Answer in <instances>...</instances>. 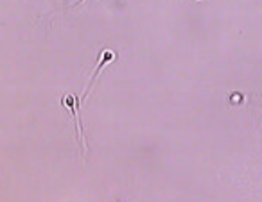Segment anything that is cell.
<instances>
[{
	"instance_id": "7a4b0ae2",
	"label": "cell",
	"mask_w": 262,
	"mask_h": 202,
	"mask_svg": "<svg viewBox=\"0 0 262 202\" xmlns=\"http://www.w3.org/2000/svg\"><path fill=\"white\" fill-rule=\"evenodd\" d=\"M113 59H115V54H113L112 50H104V52H102V54H101V61H99V65H97V68H95L94 75H92L90 83H88V88H86V91H84V95H83V100L88 97V91H90V88H92V84H94V81L97 79V75H99V73H101L102 66L108 65V63H112Z\"/></svg>"
},
{
	"instance_id": "6da1fadb",
	"label": "cell",
	"mask_w": 262,
	"mask_h": 202,
	"mask_svg": "<svg viewBox=\"0 0 262 202\" xmlns=\"http://www.w3.org/2000/svg\"><path fill=\"white\" fill-rule=\"evenodd\" d=\"M63 104H67L70 109H72L74 116H76V123H77V136H79V143H81V148H86V143H84V138H83V127H81V122L79 118H77V115H79V111H77V98L74 97V95H65L63 97Z\"/></svg>"
}]
</instances>
